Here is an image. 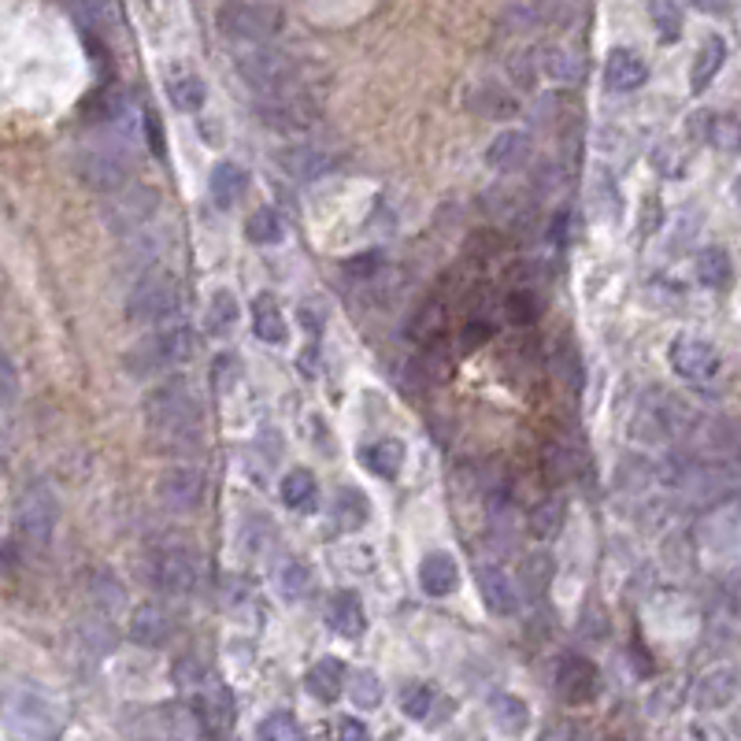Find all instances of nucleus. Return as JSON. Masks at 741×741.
Wrapping results in <instances>:
<instances>
[{"mask_svg": "<svg viewBox=\"0 0 741 741\" xmlns=\"http://www.w3.org/2000/svg\"><path fill=\"white\" fill-rule=\"evenodd\" d=\"M252 330H256V338L267 341V346H286V338H289L286 315L271 293H260L256 301H252Z\"/></svg>", "mask_w": 741, "mask_h": 741, "instance_id": "obj_24", "label": "nucleus"}, {"mask_svg": "<svg viewBox=\"0 0 741 741\" xmlns=\"http://www.w3.org/2000/svg\"><path fill=\"white\" fill-rule=\"evenodd\" d=\"M360 464L375 478H397L404 467V445L397 438H378L360 449Z\"/></svg>", "mask_w": 741, "mask_h": 741, "instance_id": "obj_25", "label": "nucleus"}, {"mask_svg": "<svg viewBox=\"0 0 741 741\" xmlns=\"http://www.w3.org/2000/svg\"><path fill=\"white\" fill-rule=\"evenodd\" d=\"M278 582H282V593H286L289 601L309 598V593H312V572H309V564H301V560H289V564L282 567V575H278Z\"/></svg>", "mask_w": 741, "mask_h": 741, "instance_id": "obj_45", "label": "nucleus"}, {"mask_svg": "<svg viewBox=\"0 0 741 741\" xmlns=\"http://www.w3.org/2000/svg\"><path fill=\"white\" fill-rule=\"evenodd\" d=\"M346 682H349L346 667H341V660H334V656L315 660V664L309 667V675H304V690L323 704L338 701L341 690H346Z\"/></svg>", "mask_w": 741, "mask_h": 741, "instance_id": "obj_21", "label": "nucleus"}, {"mask_svg": "<svg viewBox=\"0 0 741 741\" xmlns=\"http://www.w3.org/2000/svg\"><path fill=\"white\" fill-rule=\"evenodd\" d=\"M541 71H545L553 83H564V86H575L578 78L586 75V63L575 56L572 49H560V45H549V49H541Z\"/></svg>", "mask_w": 741, "mask_h": 741, "instance_id": "obj_30", "label": "nucleus"}, {"mask_svg": "<svg viewBox=\"0 0 741 741\" xmlns=\"http://www.w3.org/2000/svg\"><path fill=\"white\" fill-rule=\"evenodd\" d=\"M541 472H545V478L553 486L572 482L575 475H582V453L575 445H567V441H545V449H541Z\"/></svg>", "mask_w": 741, "mask_h": 741, "instance_id": "obj_22", "label": "nucleus"}, {"mask_svg": "<svg viewBox=\"0 0 741 741\" xmlns=\"http://www.w3.org/2000/svg\"><path fill=\"white\" fill-rule=\"evenodd\" d=\"M334 515H338V527L341 530H356L364 527L367 519V497L360 490H341L338 504H334Z\"/></svg>", "mask_w": 741, "mask_h": 741, "instance_id": "obj_41", "label": "nucleus"}, {"mask_svg": "<svg viewBox=\"0 0 741 741\" xmlns=\"http://www.w3.org/2000/svg\"><path fill=\"white\" fill-rule=\"evenodd\" d=\"M556 693L567 704H590L601 698V671L586 656H564L556 664Z\"/></svg>", "mask_w": 741, "mask_h": 741, "instance_id": "obj_12", "label": "nucleus"}, {"mask_svg": "<svg viewBox=\"0 0 741 741\" xmlns=\"http://www.w3.org/2000/svg\"><path fill=\"white\" fill-rule=\"evenodd\" d=\"M126 635H130L134 645H141V649H160V645H167L171 635H175V616H171L164 604L145 601L130 612Z\"/></svg>", "mask_w": 741, "mask_h": 741, "instance_id": "obj_13", "label": "nucleus"}, {"mask_svg": "<svg viewBox=\"0 0 741 741\" xmlns=\"http://www.w3.org/2000/svg\"><path fill=\"white\" fill-rule=\"evenodd\" d=\"M338 741H370L367 723H364V719H356V716L341 719V723H338Z\"/></svg>", "mask_w": 741, "mask_h": 741, "instance_id": "obj_53", "label": "nucleus"}, {"mask_svg": "<svg viewBox=\"0 0 741 741\" xmlns=\"http://www.w3.org/2000/svg\"><path fill=\"white\" fill-rule=\"evenodd\" d=\"M183 304V286L171 271H149L138 286L126 293V319L138 327H164L175 319Z\"/></svg>", "mask_w": 741, "mask_h": 741, "instance_id": "obj_4", "label": "nucleus"}, {"mask_svg": "<svg viewBox=\"0 0 741 741\" xmlns=\"http://www.w3.org/2000/svg\"><path fill=\"white\" fill-rule=\"evenodd\" d=\"M346 693L360 712H370L382 704V682H378L375 671H352L346 682Z\"/></svg>", "mask_w": 741, "mask_h": 741, "instance_id": "obj_39", "label": "nucleus"}, {"mask_svg": "<svg viewBox=\"0 0 741 741\" xmlns=\"http://www.w3.org/2000/svg\"><path fill=\"white\" fill-rule=\"evenodd\" d=\"M246 193V171H241L234 160H219L208 175V197H212L215 208H234Z\"/></svg>", "mask_w": 741, "mask_h": 741, "instance_id": "obj_23", "label": "nucleus"}, {"mask_svg": "<svg viewBox=\"0 0 741 741\" xmlns=\"http://www.w3.org/2000/svg\"><path fill=\"white\" fill-rule=\"evenodd\" d=\"M256 738L260 741H301V727H297V719L289 716V712H271L267 719H260Z\"/></svg>", "mask_w": 741, "mask_h": 741, "instance_id": "obj_44", "label": "nucleus"}, {"mask_svg": "<svg viewBox=\"0 0 741 741\" xmlns=\"http://www.w3.org/2000/svg\"><path fill=\"white\" fill-rule=\"evenodd\" d=\"M738 149H741V130H738Z\"/></svg>", "mask_w": 741, "mask_h": 741, "instance_id": "obj_55", "label": "nucleus"}, {"mask_svg": "<svg viewBox=\"0 0 741 741\" xmlns=\"http://www.w3.org/2000/svg\"><path fill=\"white\" fill-rule=\"evenodd\" d=\"M145 427L164 445H197L204 427L201 397L189 386V378H164L141 401Z\"/></svg>", "mask_w": 741, "mask_h": 741, "instance_id": "obj_1", "label": "nucleus"}, {"mask_svg": "<svg viewBox=\"0 0 741 741\" xmlns=\"http://www.w3.org/2000/svg\"><path fill=\"white\" fill-rule=\"evenodd\" d=\"M493 334H497L493 319H486V315H472V319H467V327H464V334H460V349H464V352L482 349L486 341H493Z\"/></svg>", "mask_w": 741, "mask_h": 741, "instance_id": "obj_47", "label": "nucleus"}, {"mask_svg": "<svg viewBox=\"0 0 741 741\" xmlns=\"http://www.w3.org/2000/svg\"><path fill=\"white\" fill-rule=\"evenodd\" d=\"M234 67H238L241 83H249L256 93H267V97L297 93L293 89L297 86V60L282 49L256 45V49L241 52V56L234 60Z\"/></svg>", "mask_w": 741, "mask_h": 741, "instance_id": "obj_5", "label": "nucleus"}, {"mask_svg": "<svg viewBox=\"0 0 741 741\" xmlns=\"http://www.w3.org/2000/svg\"><path fill=\"white\" fill-rule=\"evenodd\" d=\"M490 712H493L497 730H504V734H523V730H527V723H530L527 704L515 698V693H497Z\"/></svg>", "mask_w": 741, "mask_h": 741, "instance_id": "obj_33", "label": "nucleus"}, {"mask_svg": "<svg viewBox=\"0 0 741 741\" xmlns=\"http://www.w3.org/2000/svg\"><path fill=\"white\" fill-rule=\"evenodd\" d=\"M472 108L482 120H515L519 115V101L508 93L504 86H493V83H486V86H478L475 93H472Z\"/></svg>", "mask_w": 741, "mask_h": 741, "instance_id": "obj_27", "label": "nucleus"}, {"mask_svg": "<svg viewBox=\"0 0 741 741\" xmlns=\"http://www.w3.org/2000/svg\"><path fill=\"white\" fill-rule=\"evenodd\" d=\"M667 364L682 382L708 386L719 375V352L701 338H675L671 349H667Z\"/></svg>", "mask_w": 741, "mask_h": 741, "instance_id": "obj_11", "label": "nucleus"}, {"mask_svg": "<svg viewBox=\"0 0 741 741\" xmlns=\"http://www.w3.org/2000/svg\"><path fill=\"white\" fill-rule=\"evenodd\" d=\"M278 490H282V504H289L293 512H312L315 501H319V482H315L309 467H293Z\"/></svg>", "mask_w": 741, "mask_h": 741, "instance_id": "obj_28", "label": "nucleus"}, {"mask_svg": "<svg viewBox=\"0 0 741 741\" xmlns=\"http://www.w3.org/2000/svg\"><path fill=\"white\" fill-rule=\"evenodd\" d=\"M553 370H556V378H560V382H564L572 393L582 390V364H578V352H575L572 346H556Z\"/></svg>", "mask_w": 741, "mask_h": 741, "instance_id": "obj_46", "label": "nucleus"}, {"mask_svg": "<svg viewBox=\"0 0 741 741\" xmlns=\"http://www.w3.org/2000/svg\"><path fill=\"white\" fill-rule=\"evenodd\" d=\"M382 267H386V256L378 249L360 252V256H349L346 260V275H352V278H375Z\"/></svg>", "mask_w": 741, "mask_h": 741, "instance_id": "obj_49", "label": "nucleus"}, {"mask_svg": "<svg viewBox=\"0 0 741 741\" xmlns=\"http://www.w3.org/2000/svg\"><path fill=\"white\" fill-rule=\"evenodd\" d=\"M445 378H449V360L441 356V341H438V346H427L419 356L412 360V382H419L423 390L441 386Z\"/></svg>", "mask_w": 741, "mask_h": 741, "instance_id": "obj_34", "label": "nucleus"}, {"mask_svg": "<svg viewBox=\"0 0 741 741\" xmlns=\"http://www.w3.org/2000/svg\"><path fill=\"white\" fill-rule=\"evenodd\" d=\"M434 704H438V698H434V690H430V686H423V682H415V686H409V690L401 693V712L409 719H415V723H427Z\"/></svg>", "mask_w": 741, "mask_h": 741, "instance_id": "obj_43", "label": "nucleus"}, {"mask_svg": "<svg viewBox=\"0 0 741 741\" xmlns=\"http://www.w3.org/2000/svg\"><path fill=\"white\" fill-rule=\"evenodd\" d=\"M567 523V504L560 497H545L541 504H535L530 512V535L538 541H553Z\"/></svg>", "mask_w": 741, "mask_h": 741, "instance_id": "obj_32", "label": "nucleus"}, {"mask_svg": "<svg viewBox=\"0 0 741 741\" xmlns=\"http://www.w3.org/2000/svg\"><path fill=\"white\" fill-rule=\"evenodd\" d=\"M212 378H215V386H219V393L234 390V386H238V378H241L238 356H234V352H223V356L215 360V367H212Z\"/></svg>", "mask_w": 741, "mask_h": 741, "instance_id": "obj_50", "label": "nucleus"}, {"mask_svg": "<svg viewBox=\"0 0 741 741\" xmlns=\"http://www.w3.org/2000/svg\"><path fill=\"white\" fill-rule=\"evenodd\" d=\"M0 390H4V409H12L15 393H20V378H15L12 356H0Z\"/></svg>", "mask_w": 741, "mask_h": 741, "instance_id": "obj_52", "label": "nucleus"}, {"mask_svg": "<svg viewBox=\"0 0 741 741\" xmlns=\"http://www.w3.org/2000/svg\"><path fill=\"white\" fill-rule=\"evenodd\" d=\"M204 497H208V478L201 467L175 464L156 478V501L167 512H183V515L197 512L204 504Z\"/></svg>", "mask_w": 741, "mask_h": 741, "instance_id": "obj_10", "label": "nucleus"}, {"mask_svg": "<svg viewBox=\"0 0 741 741\" xmlns=\"http://www.w3.org/2000/svg\"><path fill=\"white\" fill-rule=\"evenodd\" d=\"M167 97H171V104H175L178 112H197V108L204 104L208 89H204V83L197 75H178V78H171V83H167Z\"/></svg>", "mask_w": 741, "mask_h": 741, "instance_id": "obj_40", "label": "nucleus"}, {"mask_svg": "<svg viewBox=\"0 0 741 741\" xmlns=\"http://www.w3.org/2000/svg\"><path fill=\"white\" fill-rule=\"evenodd\" d=\"M486 164H490L497 175H515L530 164V134L523 130H501L486 149Z\"/></svg>", "mask_w": 741, "mask_h": 741, "instance_id": "obj_17", "label": "nucleus"}, {"mask_svg": "<svg viewBox=\"0 0 741 741\" xmlns=\"http://www.w3.org/2000/svg\"><path fill=\"white\" fill-rule=\"evenodd\" d=\"M56 523H60V504L56 493L49 486H26V493L15 504L12 515V538L23 553H41L45 545L56 535Z\"/></svg>", "mask_w": 741, "mask_h": 741, "instance_id": "obj_3", "label": "nucleus"}, {"mask_svg": "<svg viewBox=\"0 0 741 741\" xmlns=\"http://www.w3.org/2000/svg\"><path fill=\"white\" fill-rule=\"evenodd\" d=\"M215 23H219L223 38H230V41L267 45L278 30H282L286 12L278 4H256V0H227V4L215 12Z\"/></svg>", "mask_w": 741, "mask_h": 741, "instance_id": "obj_7", "label": "nucleus"}, {"mask_svg": "<svg viewBox=\"0 0 741 741\" xmlns=\"http://www.w3.org/2000/svg\"><path fill=\"white\" fill-rule=\"evenodd\" d=\"M535 56H538V52L527 49V52H515V56L508 60V71H512V78H515V86H519V89H535V83H538Z\"/></svg>", "mask_w": 741, "mask_h": 741, "instance_id": "obj_48", "label": "nucleus"}, {"mask_svg": "<svg viewBox=\"0 0 741 741\" xmlns=\"http://www.w3.org/2000/svg\"><path fill=\"white\" fill-rule=\"evenodd\" d=\"M538 315H541L538 289H512V293L504 297V319H508L512 327H530Z\"/></svg>", "mask_w": 741, "mask_h": 741, "instance_id": "obj_37", "label": "nucleus"}, {"mask_svg": "<svg viewBox=\"0 0 741 741\" xmlns=\"http://www.w3.org/2000/svg\"><path fill=\"white\" fill-rule=\"evenodd\" d=\"M141 120H145L141 126H145V141H149L152 156H164V152H167V138H164V123H160V115L156 112H145Z\"/></svg>", "mask_w": 741, "mask_h": 741, "instance_id": "obj_51", "label": "nucleus"}, {"mask_svg": "<svg viewBox=\"0 0 741 741\" xmlns=\"http://www.w3.org/2000/svg\"><path fill=\"white\" fill-rule=\"evenodd\" d=\"M419 586L430 598H449L460 586V567L449 553H427L419 564Z\"/></svg>", "mask_w": 741, "mask_h": 741, "instance_id": "obj_20", "label": "nucleus"}, {"mask_svg": "<svg viewBox=\"0 0 741 741\" xmlns=\"http://www.w3.org/2000/svg\"><path fill=\"white\" fill-rule=\"evenodd\" d=\"M645 78H649V63L635 49H612L608 60H604V86L612 93H635V89L645 86Z\"/></svg>", "mask_w": 741, "mask_h": 741, "instance_id": "obj_15", "label": "nucleus"}, {"mask_svg": "<svg viewBox=\"0 0 741 741\" xmlns=\"http://www.w3.org/2000/svg\"><path fill=\"white\" fill-rule=\"evenodd\" d=\"M441 330H445V304L441 301H423V309L412 315V327H409V334L415 341H419L423 349L427 346H438L441 341Z\"/></svg>", "mask_w": 741, "mask_h": 741, "instance_id": "obj_31", "label": "nucleus"}, {"mask_svg": "<svg viewBox=\"0 0 741 741\" xmlns=\"http://www.w3.org/2000/svg\"><path fill=\"white\" fill-rule=\"evenodd\" d=\"M75 175L93 193H126L134 178V160L115 145H86L75 156Z\"/></svg>", "mask_w": 741, "mask_h": 741, "instance_id": "obj_6", "label": "nucleus"}, {"mask_svg": "<svg viewBox=\"0 0 741 741\" xmlns=\"http://www.w3.org/2000/svg\"><path fill=\"white\" fill-rule=\"evenodd\" d=\"M564 234H567V212L560 208L553 215V223H549V241H564Z\"/></svg>", "mask_w": 741, "mask_h": 741, "instance_id": "obj_54", "label": "nucleus"}, {"mask_svg": "<svg viewBox=\"0 0 741 741\" xmlns=\"http://www.w3.org/2000/svg\"><path fill=\"white\" fill-rule=\"evenodd\" d=\"M723 60H727V41H723L719 34H712V38L698 49L693 63H690V89H693V93H704V89L712 86V78L719 75Z\"/></svg>", "mask_w": 741, "mask_h": 741, "instance_id": "obj_26", "label": "nucleus"}, {"mask_svg": "<svg viewBox=\"0 0 741 741\" xmlns=\"http://www.w3.org/2000/svg\"><path fill=\"white\" fill-rule=\"evenodd\" d=\"M149 575L152 590L167 593V598H186L193 593L197 586V553L186 545V541H167V545H156L149 553Z\"/></svg>", "mask_w": 741, "mask_h": 741, "instance_id": "obj_8", "label": "nucleus"}, {"mask_svg": "<svg viewBox=\"0 0 741 741\" xmlns=\"http://www.w3.org/2000/svg\"><path fill=\"white\" fill-rule=\"evenodd\" d=\"M204 327L212 338H227V334L238 327V297H234L230 289H215V293L208 297Z\"/></svg>", "mask_w": 741, "mask_h": 741, "instance_id": "obj_29", "label": "nucleus"}, {"mask_svg": "<svg viewBox=\"0 0 741 741\" xmlns=\"http://www.w3.org/2000/svg\"><path fill=\"white\" fill-rule=\"evenodd\" d=\"M698 278L708 289H727L730 278H734V267H730V256L723 249H704L698 252Z\"/></svg>", "mask_w": 741, "mask_h": 741, "instance_id": "obj_36", "label": "nucleus"}, {"mask_svg": "<svg viewBox=\"0 0 741 741\" xmlns=\"http://www.w3.org/2000/svg\"><path fill=\"white\" fill-rule=\"evenodd\" d=\"M649 20H653V30L664 45H675L682 38V8L671 4V0H653L649 4Z\"/></svg>", "mask_w": 741, "mask_h": 741, "instance_id": "obj_38", "label": "nucleus"}, {"mask_svg": "<svg viewBox=\"0 0 741 741\" xmlns=\"http://www.w3.org/2000/svg\"><path fill=\"white\" fill-rule=\"evenodd\" d=\"M256 120L275 134H286V138H301L319 126L323 112L319 104L312 101L309 93H286V97H267V101L256 104Z\"/></svg>", "mask_w": 741, "mask_h": 741, "instance_id": "obj_9", "label": "nucleus"}, {"mask_svg": "<svg viewBox=\"0 0 741 741\" xmlns=\"http://www.w3.org/2000/svg\"><path fill=\"white\" fill-rule=\"evenodd\" d=\"M475 586H478V598H482V604L493 612V616H515V612H519V590H515V582L501 572V567L478 564Z\"/></svg>", "mask_w": 741, "mask_h": 741, "instance_id": "obj_14", "label": "nucleus"}, {"mask_svg": "<svg viewBox=\"0 0 741 741\" xmlns=\"http://www.w3.org/2000/svg\"><path fill=\"white\" fill-rule=\"evenodd\" d=\"M246 238L252 246H278V241L286 238V227H282V219H278L275 208H256V212L249 215Z\"/></svg>", "mask_w": 741, "mask_h": 741, "instance_id": "obj_35", "label": "nucleus"}, {"mask_svg": "<svg viewBox=\"0 0 741 741\" xmlns=\"http://www.w3.org/2000/svg\"><path fill=\"white\" fill-rule=\"evenodd\" d=\"M549 578H553V564H549V556H527L519 564V582L530 598H541V593H545Z\"/></svg>", "mask_w": 741, "mask_h": 741, "instance_id": "obj_42", "label": "nucleus"}, {"mask_svg": "<svg viewBox=\"0 0 741 741\" xmlns=\"http://www.w3.org/2000/svg\"><path fill=\"white\" fill-rule=\"evenodd\" d=\"M327 623L334 635L341 638H360L367 627V612H364V601L356 598V593L349 590H338L334 598L327 601Z\"/></svg>", "mask_w": 741, "mask_h": 741, "instance_id": "obj_18", "label": "nucleus"}, {"mask_svg": "<svg viewBox=\"0 0 741 741\" xmlns=\"http://www.w3.org/2000/svg\"><path fill=\"white\" fill-rule=\"evenodd\" d=\"M186 360H193V330L183 327V323H171V327L152 330L149 338L126 349L123 367L134 378H156L164 370L183 367Z\"/></svg>", "mask_w": 741, "mask_h": 741, "instance_id": "obj_2", "label": "nucleus"}, {"mask_svg": "<svg viewBox=\"0 0 741 741\" xmlns=\"http://www.w3.org/2000/svg\"><path fill=\"white\" fill-rule=\"evenodd\" d=\"M275 160L297 183H315V178H323L334 167V160L323 149H315V145H286V149L275 152Z\"/></svg>", "mask_w": 741, "mask_h": 741, "instance_id": "obj_16", "label": "nucleus"}, {"mask_svg": "<svg viewBox=\"0 0 741 741\" xmlns=\"http://www.w3.org/2000/svg\"><path fill=\"white\" fill-rule=\"evenodd\" d=\"M86 123H123L130 115V93L123 86H97L83 101Z\"/></svg>", "mask_w": 741, "mask_h": 741, "instance_id": "obj_19", "label": "nucleus"}]
</instances>
